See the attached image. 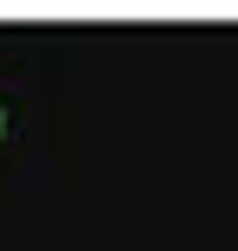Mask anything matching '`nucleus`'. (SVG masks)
I'll list each match as a JSON object with an SVG mask.
<instances>
[{
    "label": "nucleus",
    "mask_w": 238,
    "mask_h": 251,
    "mask_svg": "<svg viewBox=\"0 0 238 251\" xmlns=\"http://www.w3.org/2000/svg\"><path fill=\"white\" fill-rule=\"evenodd\" d=\"M0 129H7V116H0Z\"/></svg>",
    "instance_id": "f257e3e1"
}]
</instances>
